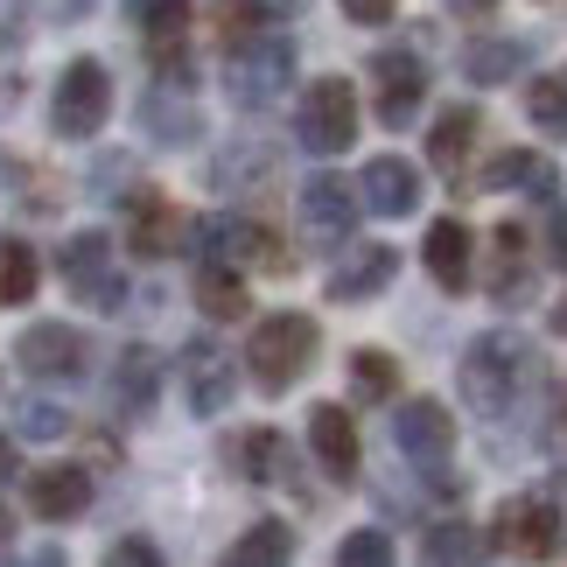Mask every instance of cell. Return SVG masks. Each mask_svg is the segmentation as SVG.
<instances>
[{
	"instance_id": "1",
	"label": "cell",
	"mask_w": 567,
	"mask_h": 567,
	"mask_svg": "<svg viewBox=\"0 0 567 567\" xmlns=\"http://www.w3.org/2000/svg\"><path fill=\"white\" fill-rule=\"evenodd\" d=\"M539 379V351L518 330H484L463 351V400L476 406V413H512L518 400H526V385Z\"/></svg>"
},
{
	"instance_id": "23",
	"label": "cell",
	"mask_w": 567,
	"mask_h": 567,
	"mask_svg": "<svg viewBox=\"0 0 567 567\" xmlns=\"http://www.w3.org/2000/svg\"><path fill=\"white\" fill-rule=\"evenodd\" d=\"M476 134H484L476 105H455V113H442V120H434V134H427V162L442 168V176H463V162H470Z\"/></svg>"
},
{
	"instance_id": "15",
	"label": "cell",
	"mask_w": 567,
	"mask_h": 567,
	"mask_svg": "<svg viewBox=\"0 0 567 567\" xmlns=\"http://www.w3.org/2000/svg\"><path fill=\"white\" fill-rule=\"evenodd\" d=\"M470 252H476V238H470V225H463V217H434V225H427V246H421V259H427L434 288L463 295L470 280H476V267H470Z\"/></svg>"
},
{
	"instance_id": "28",
	"label": "cell",
	"mask_w": 567,
	"mask_h": 567,
	"mask_svg": "<svg viewBox=\"0 0 567 567\" xmlns=\"http://www.w3.org/2000/svg\"><path fill=\"white\" fill-rule=\"evenodd\" d=\"M526 120H533L547 141H567V71L526 84Z\"/></svg>"
},
{
	"instance_id": "9",
	"label": "cell",
	"mask_w": 567,
	"mask_h": 567,
	"mask_svg": "<svg viewBox=\"0 0 567 567\" xmlns=\"http://www.w3.org/2000/svg\"><path fill=\"white\" fill-rule=\"evenodd\" d=\"M126 246H134V259H168L189 246V217L162 189H134L126 196Z\"/></svg>"
},
{
	"instance_id": "36",
	"label": "cell",
	"mask_w": 567,
	"mask_h": 567,
	"mask_svg": "<svg viewBox=\"0 0 567 567\" xmlns=\"http://www.w3.org/2000/svg\"><path fill=\"white\" fill-rule=\"evenodd\" d=\"M547 259H554V267H567V210L547 225Z\"/></svg>"
},
{
	"instance_id": "4",
	"label": "cell",
	"mask_w": 567,
	"mask_h": 567,
	"mask_svg": "<svg viewBox=\"0 0 567 567\" xmlns=\"http://www.w3.org/2000/svg\"><path fill=\"white\" fill-rule=\"evenodd\" d=\"M295 141L309 155H343L358 141V92L351 78H316L301 92V113H295Z\"/></svg>"
},
{
	"instance_id": "27",
	"label": "cell",
	"mask_w": 567,
	"mask_h": 567,
	"mask_svg": "<svg viewBox=\"0 0 567 567\" xmlns=\"http://www.w3.org/2000/svg\"><path fill=\"white\" fill-rule=\"evenodd\" d=\"M295 554V533L280 526V518H259V526H246V539H231V567H280Z\"/></svg>"
},
{
	"instance_id": "20",
	"label": "cell",
	"mask_w": 567,
	"mask_h": 567,
	"mask_svg": "<svg viewBox=\"0 0 567 567\" xmlns=\"http://www.w3.org/2000/svg\"><path fill=\"white\" fill-rule=\"evenodd\" d=\"M196 309H204L210 322H238L252 309L246 267H238V259H204V267H196Z\"/></svg>"
},
{
	"instance_id": "19",
	"label": "cell",
	"mask_w": 567,
	"mask_h": 567,
	"mask_svg": "<svg viewBox=\"0 0 567 567\" xmlns=\"http://www.w3.org/2000/svg\"><path fill=\"white\" fill-rule=\"evenodd\" d=\"M84 505H92V476L84 470H35L29 476V512L35 518H50V526H63V518H78Z\"/></svg>"
},
{
	"instance_id": "17",
	"label": "cell",
	"mask_w": 567,
	"mask_h": 567,
	"mask_svg": "<svg viewBox=\"0 0 567 567\" xmlns=\"http://www.w3.org/2000/svg\"><path fill=\"white\" fill-rule=\"evenodd\" d=\"M309 449H316V463L337 476V484H351L358 476V421H351V406H316L309 413Z\"/></svg>"
},
{
	"instance_id": "14",
	"label": "cell",
	"mask_w": 567,
	"mask_h": 567,
	"mask_svg": "<svg viewBox=\"0 0 567 567\" xmlns=\"http://www.w3.org/2000/svg\"><path fill=\"white\" fill-rule=\"evenodd\" d=\"M392 274H400V252H392V246H358V252H343L330 267L322 295H330V301H372L379 288H392Z\"/></svg>"
},
{
	"instance_id": "2",
	"label": "cell",
	"mask_w": 567,
	"mask_h": 567,
	"mask_svg": "<svg viewBox=\"0 0 567 567\" xmlns=\"http://www.w3.org/2000/svg\"><path fill=\"white\" fill-rule=\"evenodd\" d=\"M316 351H322V330H316V316H301V309H280V316H267V322L252 330V343H246L252 385H259V392H295V385H301V372L316 364Z\"/></svg>"
},
{
	"instance_id": "18",
	"label": "cell",
	"mask_w": 567,
	"mask_h": 567,
	"mask_svg": "<svg viewBox=\"0 0 567 567\" xmlns=\"http://www.w3.org/2000/svg\"><path fill=\"white\" fill-rule=\"evenodd\" d=\"M358 196H364V210H379V217H413V204H421V176H413V162L379 155V162H364Z\"/></svg>"
},
{
	"instance_id": "32",
	"label": "cell",
	"mask_w": 567,
	"mask_h": 567,
	"mask_svg": "<svg viewBox=\"0 0 567 567\" xmlns=\"http://www.w3.org/2000/svg\"><path fill=\"white\" fill-rule=\"evenodd\" d=\"M14 421H21V442H63V434H71V413L50 406V400H29Z\"/></svg>"
},
{
	"instance_id": "10",
	"label": "cell",
	"mask_w": 567,
	"mask_h": 567,
	"mask_svg": "<svg viewBox=\"0 0 567 567\" xmlns=\"http://www.w3.org/2000/svg\"><path fill=\"white\" fill-rule=\"evenodd\" d=\"M358 183H343V176H316V183H301V238L309 246H343L351 238V225H358Z\"/></svg>"
},
{
	"instance_id": "25",
	"label": "cell",
	"mask_w": 567,
	"mask_h": 567,
	"mask_svg": "<svg viewBox=\"0 0 567 567\" xmlns=\"http://www.w3.org/2000/svg\"><path fill=\"white\" fill-rule=\"evenodd\" d=\"M225 463L246 476V484H274L280 463H288V442H280L274 427H252V434H231L225 442Z\"/></svg>"
},
{
	"instance_id": "40",
	"label": "cell",
	"mask_w": 567,
	"mask_h": 567,
	"mask_svg": "<svg viewBox=\"0 0 567 567\" xmlns=\"http://www.w3.org/2000/svg\"><path fill=\"white\" fill-rule=\"evenodd\" d=\"M554 337H567V295H560V309H554Z\"/></svg>"
},
{
	"instance_id": "42",
	"label": "cell",
	"mask_w": 567,
	"mask_h": 567,
	"mask_svg": "<svg viewBox=\"0 0 567 567\" xmlns=\"http://www.w3.org/2000/svg\"><path fill=\"white\" fill-rule=\"evenodd\" d=\"M463 8H476V14H484V8H497V0H463Z\"/></svg>"
},
{
	"instance_id": "29",
	"label": "cell",
	"mask_w": 567,
	"mask_h": 567,
	"mask_svg": "<svg viewBox=\"0 0 567 567\" xmlns=\"http://www.w3.org/2000/svg\"><path fill=\"white\" fill-rule=\"evenodd\" d=\"M421 554H427V560H484V554H497V547H491V533L463 526V518H442V526H427Z\"/></svg>"
},
{
	"instance_id": "37",
	"label": "cell",
	"mask_w": 567,
	"mask_h": 567,
	"mask_svg": "<svg viewBox=\"0 0 567 567\" xmlns=\"http://www.w3.org/2000/svg\"><path fill=\"white\" fill-rule=\"evenodd\" d=\"M0 476H14V442L0 434Z\"/></svg>"
},
{
	"instance_id": "16",
	"label": "cell",
	"mask_w": 567,
	"mask_h": 567,
	"mask_svg": "<svg viewBox=\"0 0 567 567\" xmlns=\"http://www.w3.org/2000/svg\"><path fill=\"white\" fill-rule=\"evenodd\" d=\"M231 385H238L231 358L217 351V343L196 337L189 351H183V392H189V413H225V406H231Z\"/></svg>"
},
{
	"instance_id": "21",
	"label": "cell",
	"mask_w": 567,
	"mask_h": 567,
	"mask_svg": "<svg viewBox=\"0 0 567 567\" xmlns=\"http://www.w3.org/2000/svg\"><path fill=\"white\" fill-rule=\"evenodd\" d=\"M155 392H162V358L126 351L120 372H113V413L120 421H147V413H155Z\"/></svg>"
},
{
	"instance_id": "12",
	"label": "cell",
	"mask_w": 567,
	"mask_h": 567,
	"mask_svg": "<svg viewBox=\"0 0 567 567\" xmlns=\"http://www.w3.org/2000/svg\"><path fill=\"white\" fill-rule=\"evenodd\" d=\"M141 126H147V141H155V147H189V141H204V113H196L189 84H176V78H155V84H147Z\"/></svg>"
},
{
	"instance_id": "11",
	"label": "cell",
	"mask_w": 567,
	"mask_h": 567,
	"mask_svg": "<svg viewBox=\"0 0 567 567\" xmlns=\"http://www.w3.org/2000/svg\"><path fill=\"white\" fill-rule=\"evenodd\" d=\"M372 84H379V120L385 126H413V113H421V99H427V63L413 50H379L372 56Z\"/></svg>"
},
{
	"instance_id": "30",
	"label": "cell",
	"mask_w": 567,
	"mask_h": 567,
	"mask_svg": "<svg viewBox=\"0 0 567 567\" xmlns=\"http://www.w3.org/2000/svg\"><path fill=\"white\" fill-rule=\"evenodd\" d=\"M35 280H42L35 252L14 246V238H0V309H21V301L35 295Z\"/></svg>"
},
{
	"instance_id": "39",
	"label": "cell",
	"mask_w": 567,
	"mask_h": 567,
	"mask_svg": "<svg viewBox=\"0 0 567 567\" xmlns=\"http://www.w3.org/2000/svg\"><path fill=\"white\" fill-rule=\"evenodd\" d=\"M554 442H560V449H567V406H560V413H554Z\"/></svg>"
},
{
	"instance_id": "3",
	"label": "cell",
	"mask_w": 567,
	"mask_h": 567,
	"mask_svg": "<svg viewBox=\"0 0 567 567\" xmlns=\"http://www.w3.org/2000/svg\"><path fill=\"white\" fill-rule=\"evenodd\" d=\"M295 84V42L288 35H238L225 56V92L246 113H267V105Z\"/></svg>"
},
{
	"instance_id": "34",
	"label": "cell",
	"mask_w": 567,
	"mask_h": 567,
	"mask_svg": "<svg viewBox=\"0 0 567 567\" xmlns=\"http://www.w3.org/2000/svg\"><path fill=\"white\" fill-rule=\"evenodd\" d=\"M392 8H400V0H343V14H351L358 29H385Z\"/></svg>"
},
{
	"instance_id": "13",
	"label": "cell",
	"mask_w": 567,
	"mask_h": 567,
	"mask_svg": "<svg viewBox=\"0 0 567 567\" xmlns=\"http://www.w3.org/2000/svg\"><path fill=\"white\" fill-rule=\"evenodd\" d=\"M392 442H400L406 463H449V449H455V421H449V406L442 400H406L400 406V421H392Z\"/></svg>"
},
{
	"instance_id": "26",
	"label": "cell",
	"mask_w": 567,
	"mask_h": 567,
	"mask_svg": "<svg viewBox=\"0 0 567 567\" xmlns=\"http://www.w3.org/2000/svg\"><path fill=\"white\" fill-rule=\"evenodd\" d=\"M484 183H491V189H533V196H554V189H560L554 162L526 155V147H512V155H497V162L484 168Z\"/></svg>"
},
{
	"instance_id": "7",
	"label": "cell",
	"mask_w": 567,
	"mask_h": 567,
	"mask_svg": "<svg viewBox=\"0 0 567 567\" xmlns=\"http://www.w3.org/2000/svg\"><path fill=\"white\" fill-rule=\"evenodd\" d=\"M56 267H63V288L78 301H92V309H120L126 301V280H120V259H113V238L105 231H78Z\"/></svg>"
},
{
	"instance_id": "41",
	"label": "cell",
	"mask_w": 567,
	"mask_h": 567,
	"mask_svg": "<svg viewBox=\"0 0 567 567\" xmlns=\"http://www.w3.org/2000/svg\"><path fill=\"white\" fill-rule=\"evenodd\" d=\"M259 8H274V14H288V8H301V0H259Z\"/></svg>"
},
{
	"instance_id": "6",
	"label": "cell",
	"mask_w": 567,
	"mask_h": 567,
	"mask_svg": "<svg viewBox=\"0 0 567 567\" xmlns=\"http://www.w3.org/2000/svg\"><path fill=\"white\" fill-rule=\"evenodd\" d=\"M21 372L42 379V385H78L84 372H92V337L71 330V322H29L14 343Z\"/></svg>"
},
{
	"instance_id": "8",
	"label": "cell",
	"mask_w": 567,
	"mask_h": 567,
	"mask_svg": "<svg viewBox=\"0 0 567 567\" xmlns=\"http://www.w3.org/2000/svg\"><path fill=\"white\" fill-rule=\"evenodd\" d=\"M560 533H567V518H560V505H547V497H512V505L491 518V547L497 554H526V560H547L560 547Z\"/></svg>"
},
{
	"instance_id": "35",
	"label": "cell",
	"mask_w": 567,
	"mask_h": 567,
	"mask_svg": "<svg viewBox=\"0 0 567 567\" xmlns=\"http://www.w3.org/2000/svg\"><path fill=\"white\" fill-rule=\"evenodd\" d=\"M113 560H120V567H126V560H141V567H155L162 554H155V547H147V539H120V547H113Z\"/></svg>"
},
{
	"instance_id": "24",
	"label": "cell",
	"mask_w": 567,
	"mask_h": 567,
	"mask_svg": "<svg viewBox=\"0 0 567 567\" xmlns=\"http://www.w3.org/2000/svg\"><path fill=\"white\" fill-rule=\"evenodd\" d=\"M518 71H526V42H512V35H470V50H463V78L470 84H512Z\"/></svg>"
},
{
	"instance_id": "22",
	"label": "cell",
	"mask_w": 567,
	"mask_h": 567,
	"mask_svg": "<svg viewBox=\"0 0 567 567\" xmlns=\"http://www.w3.org/2000/svg\"><path fill=\"white\" fill-rule=\"evenodd\" d=\"M526 288H533L526 225H497V231H491V295H497V301H518Z\"/></svg>"
},
{
	"instance_id": "33",
	"label": "cell",
	"mask_w": 567,
	"mask_h": 567,
	"mask_svg": "<svg viewBox=\"0 0 567 567\" xmlns=\"http://www.w3.org/2000/svg\"><path fill=\"white\" fill-rule=\"evenodd\" d=\"M337 560H343V567H385V560H392V539H385L379 526H364V533H351V539L337 547Z\"/></svg>"
},
{
	"instance_id": "38",
	"label": "cell",
	"mask_w": 567,
	"mask_h": 567,
	"mask_svg": "<svg viewBox=\"0 0 567 567\" xmlns=\"http://www.w3.org/2000/svg\"><path fill=\"white\" fill-rule=\"evenodd\" d=\"M8 539H14V518H8V505H0V554H8Z\"/></svg>"
},
{
	"instance_id": "5",
	"label": "cell",
	"mask_w": 567,
	"mask_h": 567,
	"mask_svg": "<svg viewBox=\"0 0 567 567\" xmlns=\"http://www.w3.org/2000/svg\"><path fill=\"white\" fill-rule=\"evenodd\" d=\"M105 120H113V78H105V63H99V56H78L71 71L56 78L50 126H56L63 141H92Z\"/></svg>"
},
{
	"instance_id": "31",
	"label": "cell",
	"mask_w": 567,
	"mask_h": 567,
	"mask_svg": "<svg viewBox=\"0 0 567 567\" xmlns=\"http://www.w3.org/2000/svg\"><path fill=\"white\" fill-rule=\"evenodd\" d=\"M351 392L364 406L392 400V392H400V364H392L385 351H351Z\"/></svg>"
}]
</instances>
